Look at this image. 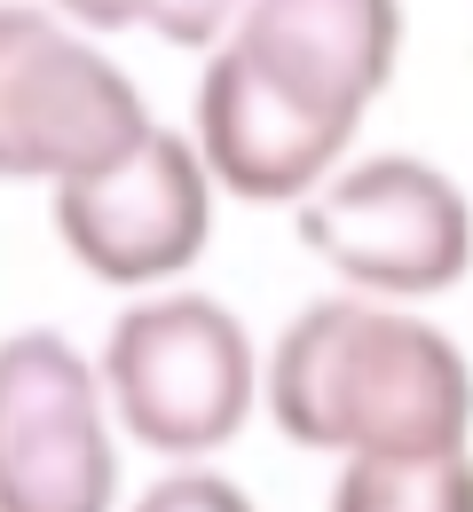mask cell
Masks as SVG:
<instances>
[{
    "instance_id": "cell-6",
    "label": "cell",
    "mask_w": 473,
    "mask_h": 512,
    "mask_svg": "<svg viewBox=\"0 0 473 512\" xmlns=\"http://www.w3.org/2000/svg\"><path fill=\"white\" fill-rule=\"evenodd\" d=\"M0 512H119V418L64 331L0 339Z\"/></svg>"
},
{
    "instance_id": "cell-2",
    "label": "cell",
    "mask_w": 473,
    "mask_h": 512,
    "mask_svg": "<svg viewBox=\"0 0 473 512\" xmlns=\"http://www.w3.org/2000/svg\"><path fill=\"white\" fill-rule=\"evenodd\" d=\"M261 410L292 449L371 457V449H466L473 363L442 323L403 300L324 292L261 355Z\"/></svg>"
},
{
    "instance_id": "cell-10",
    "label": "cell",
    "mask_w": 473,
    "mask_h": 512,
    "mask_svg": "<svg viewBox=\"0 0 473 512\" xmlns=\"http://www.w3.org/2000/svg\"><path fill=\"white\" fill-rule=\"evenodd\" d=\"M127 512H253V497L229 481V473H213V465H174V473H158L150 489H142Z\"/></svg>"
},
{
    "instance_id": "cell-4",
    "label": "cell",
    "mask_w": 473,
    "mask_h": 512,
    "mask_svg": "<svg viewBox=\"0 0 473 512\" xmlns=\"http://www.w3.org/2000/svg\"><path fill=\"white\" fill-rule=\"evenodd\" d=\"M292 237L347 292L442 300L473 276V197L410 150H371V158H339L292 205Z\"/></svg>"
},
{
    "instance_id": "cell-3",
    "label": "cell",
    "mask_w": 473,
    "mask_h": 512,
    "mask_svg": "<svg viewBox=\"0 0 473 512\" xmlns=\"http://www.w3.org/2000/svg\"><path fill=\"white\" fill-rule=\"evenodd\" d=\"M95 379L119 418V442H142L174 465H198L245 434L261 410V347L213 292L158 284L111 316L95 347Z\"/></svg>"
},
{
    "instance_id": "cell-7",
    "label": "cell",
    "mask_w": 473,
    "mask_h": 512,
    "mask_svg": "<svg viewBox=\"0 0 473 512\" xmlns=\"http://www.w3.org/2000/svg\"><path fill=\"white\" fill-rule=\"evenodd\" d=\"M213 174H205L198 142L174 127H150L135 150H119L111 166L56 182L48 213L64 253L119 292H158L174 284L213 237Z\"/></svg>"
},
{
    "instance_id": "cell-8",
    "label": "cell",
    "mask_w": 473,
    "mask_h": 512,
    "mask_svg": "<svg viewBox=\"0 0 473 512\" xmlns=\"http://www.w3.org/2000/svg\"><path fill=\"white\" fill-rule=\"evenodd\" d=\"M324 512H473V449H371V457H339Z\"/></svg>"
},
{
    "instance_id": "cell-5",
    "label": "cell",
    "mask_w": 473,
    "mask_h": 512,
    "mask_svg": "<svg viewBox=\"0 0 473 512\" xmlns=\"http://www.w3.org/2000/svg\"><path fill=\"white\" fill-rule=\"evenodd\" d=\"M158 127L142 87L48 0H0V182H79Z\"/></svg>"
},
{
    "instance_id": "cell-1",
    "label": "cell",
    "mask_w": 473,
    "mask_h": 512,
    "mask_svg": "<svg viewBox=\"0 0 473 512\" xmlns=\"http://www.w3.org/2000/svg\"><path fill=\"white\" fill-rule=\"evenodd\" d=\"M403 56V0H245L198 71V142L213 190L300 205L347 158Z\"/></svg>"
},
{
    "instance_id": "cell-9",
    "label": "cell",
    "mask_w": 473,
    "mask_h": 512,
    "mask_svg": "<svg viewBox=\"0 0 473 512\" xmlns=\"http://www.w3.org/2000/svg\"><path fill=\"white\" fill-rule=\"evenodd\" d=\"M79 32H150L166 48H221V32L237 24L245 0H48Z\"/></svg>"
}]
</instances>
